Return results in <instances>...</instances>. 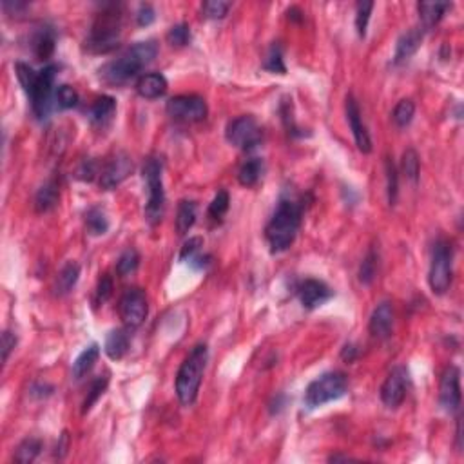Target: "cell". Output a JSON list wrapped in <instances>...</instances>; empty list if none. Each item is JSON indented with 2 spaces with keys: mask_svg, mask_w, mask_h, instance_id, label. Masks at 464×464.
<instances>
[{
  "mask_svg": "<svg viewBox=\"0 0 464 464\" xmlns=\"http://www.w3.org/2000/svg\"><path fill=\"white\" fill-rule=\"evenodd\" d=\"M158 53V44L154 40H142L127 47L118 59L104 63L100 68V78L111 85H122L135 78L145 66L154 60Z\"/></svg>",
  "mask_w": 464,
  "mask_h": 464,
  "instance_id": "1",
  "label": "cell"
},
{
  "mask_svg": "<svg viewBox=\"0 0 464 464\" xmlns=\"http://www.w3.org/2000/svg\"><path fill=\"white\" fill-rule=\"evenodd\" d=\"M303 205L291 198H281L265 228L267 241L272 252H283L294 243L301 227Z\"/></svg>",
  "mask_w": 464,
  "mask_h": 464,
  "instance_id": "2",
  "label": "cell"
},
{
  "mask_svg": "<svg viewBox=\"0 0 464 464\" xmlns=\"http://www.w3.org/2000/svg\"><path fill=\"white\" fill-rule=\"evenodd\" d=\"M207 359L209 348L205 343H198L183 359L182 367L176 374V396L182 405L190 406L196 401L200 386H202L203 372L207 367Z\"/></svg>",
  "mask_w": 464,
  "mask_h": 464,
  "instance_id": "3",
  "label": "cell"
},
{
  "mask_svg": "<svg viewBox=\"0 0 464 464\" xmlns=\"http://www.w3.org/2000/svg\"><path fill=\"white\" fill-rule=\"evenodd\" d=\"M122 31V11L116 4L107 6L98 13L87 38V49L93 53H107L118 46Z\"/></svg>",
  "mask_w": 464,
  "mask_h": 464,
  "instance_id": "4",
  "label": "cell"
},
{
  "mask_svg": "<svg viewBox=\"0 0 464 464\" xmlns=\"http://www.w3.org/2000/svg\"><path fill=\"white\" fill-rule=\"evenodd\" d=\"M144 182L147 187V205H145V220L149 225H158L164 218L165 190L161 180V160L151 157L144 164Z\"/></svg>",
  "mask_w": 464,
  "mask_h": 464,
  "instance_id": "5",
  "label": "cell"
},
{
  "mask_svg": "<svg viewBox=\"0 0 464 464\" xmlns=\"http://www.w3.org/2000/svg\"><path fill=\"white\" fill-rule=\"evenodd\" d=\"M348 389V379L343 372H326L305 390V405L308 408H319L330 401H338L346 393Z\"/></svg>",
  "mask_w": 464,
  "mask_h": 464,
  "instance_id": "6",
  "label": "cell"
},
{
  "mask_svg": "<svg viewBox=\"0 0 464 464\" xmlns=\"http://www.w3.org/2000/svg\"><path fill=\"white\" fill-rule=\"evenodd\" d=\"M452 263L453 250L450 241H435L434 250H432L430 274H428V281H430V288L434 294L443 295L450 288V283H452Z\"/></svg>",
  "mask_w": 464,
  "mask_h": 464,
  "instance_id": "7",
  "label": "cell"
},
{
  "mask_svg": "<svg viewBox=\"0 0 464 464\" xmlns=\"http://www.w3.org/2000/svg\"><path fill=\"white\" fill-rule=\"evenodd\" d=\"M56 66H46L42 71H38L37 82L31 89L28 97L31 100V109L38 120H44L51 111V102L55 98V78H56Z\"/></svg>",
  "mask_w": 464,
  "mask_h": 464,
  "instance_id": "8",
  "label": "cell"
},
{
  "mask_svg": "<svg viewBox=\"0 0 464 464\" xmlns=\"http://www.w3.org/2000/svg\"><path fill=\"white\" fill-rule=\"evenodd\" d=\"M225 136H227L228 144H232L234 147L250 151L262 142V127L257 126L252 114H241L228 122Z\"/></svg>",
  "mask_w": 464,
  "mask_h": 464,
  "instance_id": "9",
  "label": "cell"
},
{
  "mask_svg": "<svg viewBox=\"0 0 464 464\" xmlns=\"http://www.w3.org/2000/svg\"><path fill=\"white\" fill-rule=\"evenodd\" d=\"M169 116L182 122H202L207 116V102L198 94H178L165 106Z\"/></svg>",
  "mask_w": 464,
  "mask_h": 464,
  "instance_id": "10",
  "label": "cell"
},
{
  "mask_svg": "<svg viewBox=\"0 0 464 464\" xmlns=\"http://www.w3.org/2000/svg\"><path fill=\"white\" fill-rule=\"evenodd\" d=\"M120 317H122L123 325L129 329H136L145 321L149 312L147 305V295L142 288L135 287L123 292L122 300L118 305Z\"/></svg>",
  "mask_w": 464,
  "mask_h": 464,
  "instance_id": "11",
  "label": "cell"
},
{
  "mask_svg": "<svg viewBox=\"0 0 464 464\" xmlns=\"http://www.w3.org/2000/svg\"><path fill=\"white\" fill-rule=\"evenodd\" d=\"M408 370L405 367H396L384 379L381 386V401L386 408H397L405 401L408 392Z\"/></svg>",
  "mask_w": 464,
  "mask_h": 464,
  "instance_id": "12",
  "label": "cell"
},
{
  "mask_svg": "<svg viewBox=\"0 0 464 464\" xmlns=\"http://www.w3.org/2000/svg\"><path fill=\"white\" fill-rule=\"evenodd\" d=\"M439 405L444 412L453 414L460 406V370L456 365L444 368L439 384Z\"/></svg>",
  "mask_w": 464,
  "mask_h": 464,
  "instance_id": "13",
  "label": "cell"
},
{
  "mask_svg": "<svg viewBox=\"0 0 464 464\" xmlns=\"http://www.w3.org/2000/svg\"><path fill=\"white\" fill-rule=\"evenodd\" d=\"M133 171V160L127 152L114 154L100 174V187L106 190L118 187Z\"/></svg>",
  "mask_w": 464,
  "mask_h": 464,
  "instance_id": "14",
  "label": "cell"
},
{
  "mask_svg": "<svg viewBox=\"0 0 464 464\" xmlns=\"http://www.w3.org/2000/svg\"><path fill=\"white\" fill-rule=\"evenodd\" d=\"M345 111H346V120H348V123H350L352 135H354L358 149L361 152H370L372 151L370 133H368L367 126H365V122H363V116H361L359 104L355 102V98L352 97V94L346 97Z\"/></svg>",
  "mask_w": 464,
  "mask_h": 464,
  "instance_id": "15",
  "label": "cell"
},
{
  "mask_svg": "<svg viewBox=\"0 0 464 464\" xmlns=\"http://www.w3.org/2000/svg\"><path fill=\"white\" fill-rule=\"evenodd\" d=\"M298 295H300V301L305 308L314 310V308L325 305L332 298L334 292L330 291L326 283L310 278L301 281V285L298 287Z\"/></svg>",
  "mask_w": 464,
  "mask_h": 464,
  "instance_id": "16",
  "label": "cell"
},
{
  "mask_svg": "<svg viewBox=\"0 0 464 464\" xmlns=\"http://www.w3.org/2000/svg\"><path fill=\"white\" fill-rule=\"evenodd\" d=\"M393 329V307L390 301H383L374 308L368 323V330L374 338L386 339Z\"/></svg>",
  "mask_w": 464,
  "mask_h": 464,
  "instance_id": "17",
  "label": "cell"
},
{
  "mask_svg": "<svg viewBox=\"0 0 464 464\" xmlns=\"http://www.w3.org/2000/svg\"><path fill=\"white\" fill-rule=\"evenodd\" d=\"M422 37H425V31L421 28H412V30L405 31V33L399 37L396 46V55H393V63H403L414 55L415 51L421 47Z\"/></svg>",
  "mask_w": 464,
  "mask_h": 464,
  "instance_id": "18",
  "label": "cell"
},
{
  "mask_svg": "<svg viewBox=\"0 0 464 464\" xmlns=\"http://www.w3.org/2000/svg\"><path fill=\"white\" fill-rule=\"evenodd\" d=\"M169 84H167V78H165L161 73H147V75H142L136 82V91L142 98H147V100H154V98L164 97L165 91H167Z\"/></svg>",
  "mask_w": 464,
  "mask_h": 464,
  "instance_id": "19",
  "label": "cell"
},
{
  "mask_svg": "<svg viewBox=\"0 0 464 464\" xmlns=\"http://www.w3.org/2000/svg\"><path fill=\"white\" fill-rule=\"evenodd\" d=\"M116 114V100L113 97H98L97 100L89 106L87 116L93 126L106 127L113 122Z\"/></svg>",
  "mask_w": 464,
  "mask_h": 464,
  "instance_id": "20",
  "label": "cell"
},
{
  "mask_svg": "<svg viewBox=\"0 0 464 464\" xmlns=\"http://www.w3.org/2000/svg\"><path fill=\"white\" fill-rule=\"evenodd\" d=\"M56 33L49 25H42L31 37V49L38 60H47L55 53Z\"/></svg>",
  "mask_w": 464,
  "mask_h": 464,
  "instance_id": "21",
  "label": "cell"
},
{
  "mask_svg": "<svg viewBox=\"0 0 464 464\" xmlns=\"http://www.w3.org/2000/svg\"><path fill=\"white\" fill-rule=\"evenodd\" d=\"M129 343H131V338H129L127 330L114 329L107 334L104 350H106L107 358L113 359V361H118V359H122L123 355L127 354V350H129Z\"/></svg>",
  "mask_w": 464,
  "mask_h": 464,
  "instance_id": "22",
  "label": "cell"
},
{
  "mask_svg": "<svg viewBox=\"0 0 464 464\" xmlns=\"http://www.w3.org/2000/svg\"><path fill=\"white\" fill-rule=\"evenodd\" d=\"M60 200V185L55 178H51L44 183L35 195V209L37 212H47L55 207Z\"/></svg>",
  "mask_w": 464,
  "mask_h": 464,
  "instance_id": "23",
  "label": "cell"
},
{
  "mask_svg": "<svg viewBox=\"0 0 464 464\" xmlns=\"http://www.w3.org/2000/svg\"><path fill=\"white\" fill-rule=\"evenodd\" d=\"M78 278H80V267H78V263H66V265L60 269L59 276H56L55 279V287H53L55 295H60V298H62V295H68L69 292L75 288L76 283H78Z\"/></svg>",
  "mask_w": 464,
  "mask_h": 464,
  "instance_id": "24",
  "label": "cell"
},
{
  "mask_svg": "<svg viewBox=\"0 0 464 464\" xmlns=\"http://www.w3.org/2000/svg\"><path fill=\"white\" fill-rule=\"evenodd\" d=\"M450 8H452L450 2H419L417 9L422 22V30H432L434 25L439 24L446 9Z\"/></svg>",
  "mask_w": 464,
  "mask_h": 464,
  "instance_id": "25",
  "label": "cell"
},
{
  "mask_svg": "<svg viewBox=\"0 0 464 464\" xmlns=\"http://www.w3.org/2000/svg\"><path fill=\"white\" fill-rule=\"evenodd\" d=\"M98 358H100V346H98L97 343L84 348V350L80 352V355L75 359V363H73V377H75V379H82V377L87 376L89 372L93 370Z\"/></svg>",
  "mask_w": 464,
  "mask_h": 464,
  "instance_id": "26",
  "label": "cell"
},
{
  "mask_svg": "<svg viewBox=\"0 0 464 464\" xmlns=\"http://www.w3.org/2000/svg\"><path fill=\"white\" fill-rule=\"evenodd\" d=\"M196 214H198V205L193 200H182L178 205L176 212V231L180 236L187 234L193 228L196 221Z\"/></svg>",
  "mask_w": 464,
  "mask_h": 464,
  "instance_id": "27",
  "label": "cell"
},
{
  "mask_svg": "<svg viewBox=\"0 0 464 464\" xmlns=\"http://www.w3.org/2000/svg\"><path fill=\"white\" fill-rule=\"evenodd\" d=\"M85 228L91 236H102L109 231V220L104 209L91 207L85 212Z\"/></svg>",
  "mask_w": 464,
  "mask_h": 464,
  "instance_id": "28",
  "label": "cell"
},
{
  "mask_svg": "<svg viewBox=\"0 0 464 464\" xmlns=\"http://www.w3.org/2000/svg\"><path fill=\"white\" fill-rule=\"evenodd\" d=\"M40 452H42V441L30 437V439H24L18 444L17 450H15V456H13V460L20 464H30L40 456Z\"/></svg>",
  "mask_w": 464,
  "mask_h": 464,
  "instance_id": "29",
  "label": "cell"
},
{
  "mask_svg": "<svg viewBox=\"0 0 464 464\" xmlns=\"http://www.w3.org/2000/svg\"><path fill=\"white\" fill-rule=\"evenodd\" d=\"M263 173V161L260 158H250V160L245 161L240 167V173H238V180L243 187H252L260 182Z\"/></svg>",
  "mask_w": 464,
  "mask_h": 464,
  "instance_id": "30",
  "label": "cell"
},
{
  "mask_svg": "<svg viewBox=\"0 0 464 464\" xmlns=\"http://www.w3.org/2000/svg\"><path fill=\"white\" fill-rule=\"evenodd\" d=\"M140 265V254L136 252V249H127L120 254L118 262H116V272H118L120 278H127L131 276L133 272H136Z\"/></svg>",
  "mask_w": 464,
  "mask_h": 464,
  "instance_id": "31",
  "label": "cell"
},
{
  "mask_svg": "<svg viewBox=\"0 0 464 464\" xmlns=\"http://www.w3.org/2000/svg\"><path fill=\"white\" fill-rule=\"evenodd\" d=\"M401 171L408 180L417 182L419 173H421V161H419V154L415 149H406L403 152L401 158Z\"/></svg>",
  "mask_w": 464,
  "mask_h": 464,
  "instance_id": "32",
  "label": "cell"
},
{
  "mask_svg": "<svg viewBox=\"0 0 464 464\" xmlns=\"http://www.w3.org/2000/svg\"><path fill=\"white\" fill-rule=\"evenodd\" d=\"M107 384H109V377L107 376H98L97 379L91 383V389H89L87 397H85V401H84V406H82V414H87L89 410L97 405L98 399H100V397L104 396V392L107 390Z\"/></svg>",
  "mask_w": 464,
  "mask_h": 464,
  "instance_id": "33",
  "label": "cell"
},
{
  "mask_svg": "<svg viewBox=\"0 0 464 464\" xmlns=\"http://www.w3.org/2000/svg\"><path fill=\"white\" fill-rule=\"evenodd\" d=\"M414 114H415V104L410 100V98H405V100L397 102V106L393 107L392 118L397 127H406L412 120H414Z\"/></svg>",
  "mask_w": 464,
  "mask_h": 464,
  "instance_id": "34",
  "label": "cell"
},
{
  "mask_svg": "<svg viewBox=\"0 0 464 464\" xmlns=\"http://www.w3.org/2000/svg\"><path fill=\"white\" fill-rule=\"evenodd\" d=\"M263 68L270 73H279V75H285V73H287V66L283 62L281 46H279L278 42L270 46L265 62H263Z\"/></svg>",
  "mask_w": 464,
  "mask_h": 464,
  "instance_id": "35",
  "label": "cell"
},
{
  "mask_svg": "<svg viewBox=\"0 0 464 464\" xmlns=\"http://www.w3.org/2000/svg\"><path fill=\"white\" fill-rule=\"evenodd\" d=\"M228 205H231V196H228L227 190L225 189L218 190L214 198H212L211 205H209V218H211V220L220 221L221 218L227 214Z\"/></svg>",
  "mask_w": 464,
  "mask_h": 464,
  "instance_id": "36",
  "label": "cell"
},
{
  "mask_svg": "<svg viewBox=\"0 0 464 464\" xmlns=\"http://www.w3.org/2000/svg\"><path fill=\"white\" fill-rule=\"evenodd\" d=\"M377 272V252L376 249H370L365 256L363 263H361V269H359V281L363 285H370L376 278Z\"/></svg>",
  "mask_w": 464,
  "mask_h": 464,
  "instance_id": "37",
  "label": "cell"
},
{
  "mask_svg": "<svg viewBox=\"0 0 464 464\" xmlns=\"http://www.w3.org/2000/svg\"><path fill=\"white\" fill-rule=\"evenodd\" d=\"M372 9H374V2H370V0L358 2V8H355V30H358L359 37H365V35H367Z\"/></svg>",
  "mask_w": 464,
  "mask_h": 464,
  "instance_id": "38",
  "label": "cell"
},
{
  "mask_svg": "<svg viewBox=\"0 0 464 464\" xmlns=\"http://www.w3.org/2000/svg\"><path fill=\"white\" fill-rule=\"evenodd\" d=\"M55 100L60 109H71L78 104V93L68 84H62L55 89Z\"/></svg>",
  "mask_w": 464,
  "mask_h": 464,
  "instance_id": "39",
  "label": "cell"
},
{
  "mask_svg": "<svg viewBox=\"0 0 464 464\" xmlns=\"http://www.w3.org/2000/svg\"><path fill=\"white\" fill-rule=\"evenodd\" d=\"M15 73H17V78H18V82H20L22 87H24L25 94H28L31 89H33L35 82H37L38 73L35 71L31 66H28V63H24V62L15 63Z\"/></svg>",
  "mask_w": 464,
  "mask_h": 464,
  "instance_id": "40",
  "label": "cell"
},
{
  "mask_svg": "<svg viewBox=\"0 0 464 464\" xmlns=\"http://www.w3.org/2000/svg\"><path fill=\"white\" fill-rule=\"evenodd\" d=\"M167 40H169L173 46L183 47L190 42V28L185 22H180V24H174L173 28L167 33Z\"/></svg>",
  "mask_w": 464,
  "mask_h": 464,
  "instance_id": "41",
  "label": "cell"
},
{
  "mask_svg": "<svg viewBox=\"0 0 464 464\" xmlns=\"http://www.w3.org/2000/svg\"><path fill=\"white\" fill-rule=\"evenodd\" d=\"M228 8H231V4L224 2V0H209V2L202 4V11L207 18H224Z\"/></svg>",
  "mask_w": 464,
  "mask_h": 464,
  "instance_id": "42",
  "label": "cell"
},
{
  "mask_svg": "<svg viewBox=\"0 0 464 464\" xmlns=\"http://www.w3.org/2000/svg\"><path fill=\"white\" fill-rule=\"evenodd\" d=\"M202 247H203V238L202 236H195L190 238L189 241H185V245H183L182 252H180V260L182 262H193L196 256H200L202 254Z\"/></svg>",
  "mask_w": 464,
  "mask_h": 464,
  "instance_id": "43",
  "label": "cell"
},
{
  "mask_svg": "<svg viewBox=\"0 0 464 464\" xmlns=\"http://www.w3.org/2000/svg\"><path fill=\"white\" fill-rule=\"evenodd\" d=\"M384 167H386V182H389V202L390 205H393L397 200V167L390 157L384 161Z\"/></svg>",
  "mask_w": 464,
  "mask_h": 464,
  "instance_id": "44",
  "label": "cell"
},
{
  "mask_svg": "<svg viewBox=\"0 0 464 464\" xmlns=\"http://www.w3.org/2000/svg\"><path fill=\"white\" fill-rule=\"evenodd\" d=\"M114 291V283L113 278L109 274H102V278L98 279V287H97V301L98 303H106L111 300Z\"/></svg>",
  "mask_w": 464,
  "mask_h": 464,
  "instance_id": "45",
  "label": "cell"
},
{
  "mask_svg": "<svg viewBox=\"0 0 464 464\" xmlns=\"http://www.w3.org/2000/svg\"><path fill=\"white\" fill-rule=\"evenodd\" d=\"M154 18H157V13H154V8H152L151 4H147V2L140 4L138 11H136V22H138L140 25L152 24Z\"/></svg>",
  "mask_w": 464,
  "mask_h": 464,
  "instance_id": "46",
  "label": "cell"
},
{
  "mask_svg": "<svg viewBox=\"0 0 464 464\" xmlns=\"http://www.w3.org/2000/svg\"><path fill=\"white\" fill-rule=\"evenodd\" d=\"M15 346H17V336L9 332V330H6V332L2 334V361H4V363L9 359V354L15 350Z\"/></svg>",
  "mask_w": 464,
  "mask_h": 464,
  "instance_id": "47",
  "label": "cell"
},
{
  "mask_svg": "<svg viewBox=\"0 0 464 464\" xmlns=\"http://www.w3.org/2000/svg\"><path fill=\"white\" fill-rule=\"evenodd\" d=\"M94 174H97V165H94V161L85 160L84 164L80 165V169H78L76 176L80 178V180H84V182H91L94 178Z\"/></svg>",
  "mask_w": 464,
  "mask_h": 464,
  "instance_id": "48",
  "label": "cell"
},
{
  "mask_svg": "<svg viewBox=\"0 0 464 464\" xmlns=\"http://www.w3.org/2000/svg\"><path fill=\"white\" fill-rule=\"evenodd\" d=\"M68 450H69V434L68 432H63V434L60 435L59 444H56V457H59V459H63L66 453H68Z\"/></svg>",
  "mask_w": 464,
  "mask_h": 464,
  "instance_id": "49",
  "label": "cell"
},
{
  "mask_svg": "<svg viewBox=\"0 0 464 464\" xmlns=\"http://www.w3.org/2000/svg\"><path fill=\"white\" fill-rule=\"evenodd\" d=\"M355 355H358V348H355L354 345H345V348H343L341 352V358L345 359L346 363H352L355 359Z\"/></svg>",
  "mask_w": 464,
  "mask_h": 464,
  "instance_id": "50",
  "label": "cell"
}]
</instances>
